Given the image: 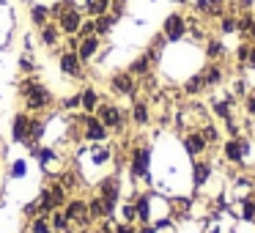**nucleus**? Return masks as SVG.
<instances>
[{
	"mask_svg": "<svg viewBox=\"0 0 255 233\" xmlns=\"http://www.w3.org/2000/svg\"><path fill=\"white\" fill-rule=\"evenodd\" d=\"M220 148H222V159H225V165L236 167V170H244L250 154H253V140H250L247 134H236V137L222 140Z\"/></svg>",
	"mask_w": 255,
	"mask_h": 233,
	"instance_id": "f257e3e1",
	"label": "nucleus"
},
{
	"mask_svg": "<svg viewBox=\"0 0 255 233\" xmlns=\"http://www.w3.org/2000/svg\"><path fill=\"white\" fill-rule=\"evenodd\" d=\"M19 94L25 99V113H41L47 107H52V94L47 85H41L39 80L28 77L22 85H19Z\"/></svg>",
	"mask_w": 255,
	"mask_h": 233,
	"instance_id": "f03ea898",
	"label": "nucleus"
},
{
	"mask_svg": "<svg viewBox=\"0 0 255 233\" xmlns=\"http://www.w3.org/2000/svg\"><path fill=\"white\" fill-rule=\"evenodd\" d=\"M127 165H129V176L132 181H151L148 167H151V148L143 143H134L127 154Z\"/></svg>",
	"mask_w": 255,
	"mask_h": 233,
	"instance_id": "7ed1b4c3",
	"label": "nucleus"
},
{
	"mask_svg": "<svg viewBox=\"0 0 255 233\" xmlns=\"http://www.w3.org/2000/svg\"><path fill=\"white\" fill-rule=\"evenodd\" d=\"M94 116L99 118L107 126V132H113V134H124V129L129 126V113L121 110L118 105H113V102H99Z\"/></svg>",
	"mask_w": 255,
	"mask_h": 233,
	"instance_id": "20e7f679",
	"label": "nucleus"
},
{
	"mask_svg": "<svg viewBox=\"0 0 255 233\" xmlns=\"http://www.w3.org/2000/svg\"><path fill=\"white\" fill-rule=\"evenodd\" d=\"M83 140L88 145H102V143L110 140V132H107V126L96 116H88V113H85L83 116Z\"/></svg>",
	"mask_w": 255,
	"mask_h": 233,
	"instance_id": "39448f33",
	"label": "nucleus"
},
{
	"mask_svg": "<svg viewBox=\"0 0 255 233\" xmlns=\"http://www.w3.org/2000/svg\"><path fill=\"white\" fill-rule=\"evenodd\" d=\"M187 33H189V22H187V17H184V14H178V11L167 14L165 22H162V36H165L167 41H181Z\"/></svg>",
	"mask_w": 255,
	"mask_h": 233,
	"instance_id": "423d86ee",
	"label": "nucleus"
},
{
	"mask_svg": "<svg viewBox=\"0 0 255 233\" xmlns=\"http://www.w3.org/2000/svg\"><path fill=\"white\" fill-rule=\"evenodd\" d=\"M110 91L116 96H129V99H137L140 85H137V80H134L129 72H116L110 77Z\"/></svg>",
	"mask_w": 255,
	"mask_h": 233,
	"instance_id": "0eeeda50",
	"label": "nucleus"
},
{
	"mask_svg": "<svg viewBox=\"0 0 255 233\" xmlns=\"http://www.w3.org/2000/svg\"><path fill=\"white\" fill-rule=\"evenodd\" d=\"M96 195L105 198L107 203H121V176L118 173H110V176H102L96 181Z\"/></svg>",
	"mask_w": 255,
	"mask_h": 233,
	"instance_id": "6e6552de",
	"label": "nucleus"
},
{
	"mask_svg": "<svg viewBox=\"0 0 255 233\" xmlns=\"http://www.w3.org/2000/svg\"><path fill=\"white\" fill-rule=\"evenodd\" d=\"M214 178V162L211 159H192V192H203L206 184Z\"/></svg>",
	"mask_w": 255,
	"mask_h": 233,
	"instance_id": "1a4fd4ad",
	"label": "nucleus"
},
{
	"mask_svg": "<svg viewBox=\"0 0 255 233\" xmlns=\"http://www.w3.org/2000/svg\"><path fill=\"white\" fill-rule=\"evenodd\" d=\"M181 145H184L189 159H200V156H206V151H209V143L203 140L200 129H187V132L181 134Z\"/></svg>",
	"mask_w": 255,
	"mask_h": 233,
	"instance_id": "9d476101",
	"label": "nucleus"
},
{
	"mask_svg": "<svg viewBox=\"0 0 255 233\" xmlns=\"http://www.w3.org/2000/svg\"><path fill=\"white\" fill-rule=\"evenodd\" d=\"M83 11L80 8H63L61 14H58V28H61V33L63 36H77V30H80V25H83Z\"/></svg>",
	"mask_w": 255,
	"mask_h": 233,
	"instance_id": "9b49d317",
	"label": "nucleus"
},
{
	"mask_svg": "<svg viewBox=\"0 0 255 233\" xmlns=\"http://www.w3.org/2000/svg\"><path fill=\"white\" fill-rule=\"evenodd\" d=\"M30 121H33V116L25 113V110H19L17 116H14V121H11V140H14V143L28 145V140H30Z\"/></svg>",
	"mask_w": 255,
	"mask_h": 233,
	"instance_id": "f8f14e48",
	"label": "nucleus"
},
{
	"mask_svg": "<svg viewBox=\"0 0 255 233\" xmlns=\"http://www.w3.org/2000/svg\"><path fill=\"white\" fill-rule=\"evenodd\" d=\"M58 66H61V72L66 74V77H74V80H83L85 77V63L77 58V52H69V50H63L61 52V58H58Z\"/></svg>",
	"mask_w": 255,
	"mask_h": 233,
	"instance_id": "ddd939ff",
	"label": "nucleus"
},
{
	"mask_svg": "<svg viewBox=\"0 0 255 233\" xmlns=\"http://www.w3.org/2000/svg\"><path fill=\"white\" fill-rule=\"evenodd\" d=\"M129 121L134 126H148L151 123V102L148 99H132V110H129Z\"/></svg>",
	"mask_w": 255,
	"mask_h": 233,
	"instance_id": "4468645a",
	"label": "nucleus"
},
{
	"mask_svg": "<svg viewBox=\"0 0 255 233\" xmlns=\"http://www.w3.org/2000/svg\"><path fill=\"white\" fill-rule=\"evenodd\" d=\"M102 47V39L99 36H85V39H80V47H77V58L83 63H91L96 58V52H99Z\"/></svg>",
	"mask_w": 255,
	"mask_h": 233,
	"instance_id": "2eb2a0df",
	"label": "nucleus"
},
{
	"mask_svg": "<svg viewBox=\"0 0 255 233\" xmlns=\"http://www.w3.org/2000/svg\"><path fill=\"white\" fill-rule=\"evenodd\" d=\"M58 184H61L63 189H66L69 195H74L80 187H83V178H80V173H77V167H63L61 173H58V178H55Z\"/></svg>",
	"mask_w": 255,
	"mask_h": 233,
	"instance_id": "dca6fc26",
	"label": "nucleus"
},
{
	"mask_svg": "<svg viewBox=\"0 0 255 233\" xmlns=\"http://www.w3.org/2000/svg\"><path fill=\"white\" fill-rule=\"evenodd\" d=\"M99 102H102V96H99V91H96L94 85H85V88L80 91V110L83 113L94 116L96 107H99Z\"/></svg>",
	"mask_w": 255,
	"mask_h": 233,
	"instance_id": "f3484780",
	"label": "nucleus"
},
{
	"mask_svg": "<svg viewBox=\"0 0 255 233\" xmlns=\"http://www.w3.org/2000/svg\"><path fill=\"white\" fill-rule=\"evenodd\" d=\"M200 74H203L206 88H217V85H222V80H225V69H222V63H220V61H211Z\"/></svg>",
	"mask_w": 255,
	"mask_h": 233,
	"instance_id": "a211bd4d",
	"label": "nucleus"
},
{
	"mask_svg": "<svg viewBox=\"0 0 255 233\" xmlns=\"http://www.w3.org/2000/svg\"><path fill=\"white\" fill-rule=\"evenodd\" d=\"M151 69H154V61L148 58V52H143V55H137L132 63H129L127 72L132 74L134 80H140V77H145V74H151Z\"/></svg>",
	"mask_w": 255,
	"mask_h": 233,
	"instance_id": "6ab92c4d",
	"label": "nucleus"
},
{
	"mask_svg": "<svg viewBox=\"0 0 255 233\" xmlns=\"http://www.w3.org/2000/svg\"><path fill=\"white\" fill-rule=\"evenodd\" d=\"M50 228H52V233H77L72 225V220L63 214V209H55L50 214Z\"/></svg>",
	"mask_w": 255,
	"mask_h": 233,
	"instance_id": "aec40b11",
	"label": "nucleus"
},
{
	"mask_svg": "<svg viewBox=\"0 0 255 233\" xmlns=\"http://www.w3.org/2000/svg\"><path fill=\"white\" fill-rule=\"evenodd\" d=\"M198 129H200V134H203V140L209 143V148H217V145H222V137H225V132H222L217 123L206 121L203 126H198Z\"/></svg>",
	"mask_w": 255,
	"mask_h": 233,
	"instance_id": "412c9836",
	"label": "nucleus"
},
{
	"mask_svg": "<svg viewBox=\"0 0 255 233\" xmlns=\"http://www.w3.org/2000/svg\"><path fill=\"white\" fill-rule=\"evenodd\" d=\"M58 39H61V28H58V22H47V25H41L39 28V41L44 47H55L58 44Z\"/></svg>",
	"mask_w": 255,
	"mask_h": 233,
	"instance_id": "4be33fe9",
	"label": "nucleus"
},
{
	"mask_svg": "<svg viewBox=\"0 0 255 233\" xmlns=\"http://www.w3.org/2000/svg\"><path fill=\"white\" fill-rule=\"evenodd\" d=\"M184 96H189V99H195V96H200V94H206V91H209V88H206V83H203V74H192V77H189L187 80V83H184Z\"/></svg>",
	"mask_w": 255,
	"mask_h": 233,
	"instance_id": "5701e85b",
	"label": "nucleus"
},
{
	"mask_svg": "<svg viewBox=\"0 0 255 233\" xmlns=\"http://www.w3.org/2000/svg\"><path fill=\"white\" fill-rule=\"evenodd\" d=\"M44 189L50 192V200H52V206H55V209H63V206H66V200H69V192H66V189H63L58 181H50Z\"/></svg>",
	"mask_w": 255,
	"mask_h": 233,
	"instance_id": "b1692460",
	"label": "nucleus"
},
{
	"mask_svg": "<svg viewBox=\"0 0 255 233\" xmlns=\"http://www.w3.org/2000/svg\"><path fill=\"white\" fill-rule=\"evenodd\" d=\"M50 8L47 6H41V3H36V6H30V22L36 25V28H41V25H47L50 22Z\"/></svg>",
	"mask_w": 255,
	"mask_h": 233,
	"instance_id": "393cba45",
	"label": "nucleus"
},
{
	"mask_svg": "<svg viewBox=\"0 0 255 233\" xmlns=\"http://www.w3.org/2000/svg\"><path fill=\"white\" fill-rule=\"evenodd\" d=\"M110 3L113 0H91L88 6H85V14H88L91 19L102 17V14H110Z\"/></svg>",
	"mask_w": 255,
	"mask_h": 233,
	"instance_id": "a878e982",
	"label": "nucleus"
},
{
	"mask_svg": "<svg viewBox=\"0 0 255 233\" xmlns=\"http://www.w3.org/2000/svg\"><path fill=\"white\" fill-rule=\"evenodd\" d=\"M116 22H118V19L113 17V14H102V17H96V19H94L96 36H99V39H102V36H107V33L113 30V25H116Z\"/></svg>",
	"mask_w": 255,
	"mask_h": 233,
	"instance_id": "bb28decb",
	"label": "nucleus"
},
{
	"mask_svg": "<svg viewBox=\"0 0 255 233\" xmlns=\"http://www.w3.org/2000/svg\"><path fill=\"white\" fill-rule=\"evenodd\" d=\"M28 233H52V228H50V217H47V214L33 217V220L28 222Z\"/></svg>",
	"mask_w": 255,
	"mask_h": 233,
	"instance_id": "cd10ccee",
	"label": "nucleus"
},
{
	"mask_svg": "<svg viewBox=\"0 0 255 233\" xmlns=\"http://www.w3.org/2000/svg\"><path fill=\"white\" fill-rule=\"evenodd\" d=\"M116 214H121V222H134V225H137V211H134L132 198L124 200V203H118V211H116Z\"/></svg>",
	"mask_w": 255,
	"mask_h": 233,
	"instance_id": "c85d7f7f",
	"label": "nucleus"
},
{
	"mask_svg": "<svg viewBox=\"0 0 255 233\" xmlns=\"http://www.w3.org/2000/svg\"><path fill=\"white\" fill-rule=\"evenodd\" d=\"M206 55H209V61H220V58L225 55L222 41L220 39H209V44H206Z\"/></svg>",
	"mask_w": 255,
	"mask_h": 233,
	"instance_id": "c756f323",
	"label": "nucleus"
},
{
	"mask_svg": "<svg viewBox=\"0 0 255 233\" xmlns=\"http://www.w3.org/2000/svg\"><path fill=\"white\" fill-rule=\"evenodd\" d=\"M25 173H28V162H25V156H22V159H14L11 167H8V176H11V178H22Z\"/></svg>",
	"mask_w": 255,
	"mask_h": 233,
	"instance_id": "7c9ffc66",
	"label": "nucleus"
},
{
	"mask_svg": "<svg viewBox=\"0 0 255 233\" xmlns=\"http://www.w3.org/2000/svg\"><path fill=\"white\" fill-rule=\"evenodd\" d=\"M77 36H80V39H85V36H96L94 19H91V17H85V19H83V25H80V30H77Z\"/></svg>",
	"mask_w": 255,
	"mask_h": 233,
	"instance_id": "2f4dec72",
	"label": "nucleus"
},
{
	"mask_svg": "<svg viewBox=\"0 0 255 233\" xmlns=\"http://www.w3.org/2000/svg\"><path fill=\"white\" fill-rule=\"evenodd\" d=\"M113 225H116V220H99V222H94L91 233H113Z\"/></svg>",
	"mask_w": 255,
	"mask_h": 233,
	"instance_id": "473e14b6",
	"label": "nucleus"
},
{
	"mask_svg": "<svg viewBox=\"0 0 255 233\" xmlns=\"http://www.w3.org/2000/svg\"><path fill=\"white\" fill-rule=\"evenodd\" d=\"M22 217H25V220H33V217H39V200H28V203L22 206Z\"/></svg>",
	"mask_w": 255,
	"mask_h": 233,
	"instance_id": "72a5a7b5",
	"label": "nucleus"
},
{
	"mask_svg": "<svg viewBox=\"0 0 255 233\" xmlns=\"http://www.w3.org/2000/svg\"><path fill=\"white\" fill-rule=\"evenodd\" d=\"M113 233H137V225H134V222H121V220H116Z\"/></svg>",
	"mask_w": 255,
	"mask_h": 233,
	"instance_id": "f704fd0d",
	"label": "nucleus"
},
{
	"mask_svg": "<svg viewBox=\"0 0 255 233\" xmlns=\"http://www.w3.org/2000/svg\"><path fill=\"white\" fill-rule=\"evenodd\" d=\"M244 113H247V118H255V91H250L247 96H244Z\"/></svg>",
	"mask_w": 255,
	"mask_h": 233,
	"instance_id": "c9c22d12",
	"label": "nucleus"
},
{
	"mask_svg": "<svg viewBox=\"0 0 255 233\" xmlns=\"http://www.w3.org/2000/svg\"><path fill=\"white\" fill-rule=\"evenodd\" d=\"M61 107L63 110H80V94H72L66 99H61Z\"/></svg>",
	"mask_w": 255,
	"mask_h": 233,
	"instance_id": "e433bc0d",
	"label": "nucleus"
},
{
	"mask_svg": "<svg viewBox=\"0 0 255 233\" xmlns=\"http://www.w3.org/2000/svg\"><path fill=\"white\" fill-rule=\"evenodd\" d=\"M19 69H22L25 74H33V69H36V66H33V61H30V58H25V55H22V58H19Z\"/></svg>",
	"mask_w": 255,
	"mask_h": 233,
	"instance_id": "4c0bfd02",
	"label": "nucleus"
},
{
	"mask_svg": "<svg viewBox=\"0 0 255 233\" xmlns=\"http://www.w3.org/2000/svg\"><path fill=\"white\" fill-rule=\"evenodd\" d=\"M137 233H156V228L151 225V222L148 225H137Z\"/></svg>",
	"mask_w": 255,
	"mask_h": 233,
	"instance_id": "58836bf2",
	"label": "nucleus"
},
{
	"mask_svg": "<svg viewBox=\"0 0 255 233\" xmlns=\"http://www.w3.org/2000/svg\"><path fill=\"white\" fill-rule=\"evenodd\" d=\"M250 203H253V206H255V192H253V195H250Z\"/></svg>",
	"mask_w": 255,
	"mask_h": 233,
	"instance_id": "ea45409f",
	"label": "nucleus"
},
{
	"mask_svg": "<svg viewBox=\"0 0 255 233\" xmlns=\"http://www.w3.org/2000/svg\"><path fill=\"white\" fill-rule=\"evenodd\" d=\"M250 178H253V187H255V170H253V173H250Z\"/></svg>",
	"mask_w": 255,
	"mask_h": 233,
	"instance_id": "a19ab883",
	"label": "nucleus"
},
{
	"mask_svg": "<svg viewBox=\"0 0 255 233\" xmlns=\"http://www.w3.org/2000/svg\"><path fill=\"white\" fill-rule=\"evenodd\" d=\"M121 3H127V0H121Z\"/></svg>",
	"mask_w": 255,
	"mask_h": 233,
	"instance_id": "79ce46f5",
	"label": "nucleus"
}]
</instances>
